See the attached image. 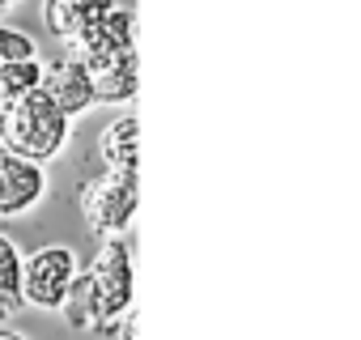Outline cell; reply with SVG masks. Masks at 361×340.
I'll list each match as a JSON object with an SVG mask.
<instances>
[{
  "label": "cell",
  "mask_w": 361,
  "mask_h": 340,
  "mask_svg": "<svg viewBox=\"0 0 361 340\" xmlns=\"http://www.w3.org/2000/svg\"><path fill=\"white\" fill-rule=\"evenodd\" d=\"M68 136H73V119H68L43 90L30 94L26 102H18V107L5 115V149L18 153V157H26V162L47 166L51 157L64 153Z\"/></svg>",
  "instance_id": "1"
},
{
  "label": "cell",
  "mask_w": 361,
  "mask_h": 340,
  "mask_svg": "<svg viewBox=\"0 0 361 340\" xmlns=\"http://www.w3.org/2000/svg\"><path fill=\"white\" fill-rule=\"evenodd\" d=\"M140 209V179L136 170H106L81 188V217L102 238H123Z\"/></svg>",
  "instance_id": "2"
},
{
  "label": "cell",
  "mask_w": 361,
  "mask_h": 340,
  "mask_svg": "<svg viewBox=\"0 0 361 340\" xmlns=\"http://www.w3.org/2000/svg\"><path fill=\"white\" fill-rule=\"evenodd\" d=\"M77 272H81V255L64 243L30 251L22 264V302L35 310H60Z\"/></svg>",
  "instance_id": "3"
},
{
  "label": "cell",
  "mask_w": 361,
  "mask_h": 340,
  "mask_svg": "<svg viewBox=\"0 0 361 340\" xmlns=\"http://www.w3.org/2000/svg\"><path fill=\"white\" fill-rule=\"evenodd\" d=\"M85 272L94 277V289L102 302V327H115L132 310V289H136V264H132L128 238H102Z\"/></svg>",
  "instance_id": "4"
},
{
  "label": "cell",
  "mask_w": 361,
  "mask_h": 340,
  "mask_svg": "<svg viewBox=\"0 0 361 340\" xmlns=\"http://www.w3.org/2000/svg\"><path fill=\"white\" fill-rule=\"evenodd\" d=\"M47 196V170L0 149V217H26Z\"/></svg>",
  "instance_id": "5"
},
{
  "label": "cell",
  "mask_w": 361,
  "mask_h": 340,
  "mask_svg": "<svg viewBox=\"0 0 361 340\" xmlns=\"http://www.w3.org/2000/svg\"><path fill=\"white\" fill-rule=\"evenodd\" d=\"M43 94H47L68 119H77V115H85L90 107H98L94 77H90V68H85L81 60H73V56H60V60H51V64L43 68Z\"/></svg>",
  "instance_id": "6"
},
{
  "label": "cell",
  "mask_w": 361,
  "mask_h": 340,
  "mask_svg": "<svg viewBox=\"0 0 361 340\" xmlns=\"http://www.w3.org/2000/svg\"><path fill=\"white\" fill-rule=\"evenodd\" d=\"M111 5H115V0H47V5H43V26L64 47H73L90 30L102 26V18L111 13Z\"/></svg>",
  "instance_id": "7"
},
{
  "label": "cell",
  "mask_w": 361,
  "mask_h": 340,
  "mask_svg": "<svg viewBox=\"0 0 361 340\" xmlns=\"http://www.w3.org/2000/svg\"><path fill=\"white\" fill-rule=\"evenodd\" d=\"M98 153H102L106 170H136V166H140V119H136L132 111L115 115V119L102 128Z\"/></svg>",
  "instance_id": "8"
},
{
  "label": "cell",
  "mask_w": 361,
  "mask_h": 340,
  "mask_svg": "<svg viewBox=\"0 0 361 340\" xmlns=\"http://www.w3.org/2000/svg\"><path fill=\"white\" fill-rule=\"evenodd\" d=\"M90 77H94V94H98V102L123 107V102H132L136 90H140V60H136V51H123V56L106 60L102 68H94Z\"/></svg>",
  "instance_id": "9"
},
{
  "label": "cell",
  "mask_w": 361,
  "mask_h": 340,
  "mask_svg": "<svg viewBox=\"0 0 361 340\" xmlns=\"http://www.w3.org/2000/svg\"><path fill=\"white\" fill-rule=\"evenodd\" d=\"M60 315H64V323H68V327H77V332H94V327H102V302H98L94 277H90L85 268H81V272H77V281L68 285Z\"/></svg>",
  "instance_id": "10"
},
{
  "label": "cell",
  "mask_w": 361,
  "mask_h": 340,
  "mask_svg": "<svg viewBox=\"0 0 361 340\" xmlns=\"http://www.w3.org/2000/svg\"><path fill=\"white\" fill-rule=\"evenodd\" d=\"M43 60H30V64H0V111H13L18 102H26L30 94L43 90Z\"/></svg>",
  "instance_id": "11"
},
{
  "label": "cell",
  "mask_w": 361,
  "mask_h": 340,
  "mask_svg": "<svg viewBox=\"0 0 361 340\" xmlns=\"http://www.w3.org/2000/svg\"><path fill=\"white\" fill-rule=\"evenodd\" d=\"M22 264L26 255L13 247L9 234H0V323L22 306Z\"/></svg>",
  "instance_id": "12"
},
{
  "label": "cell",
  "mask_w": 361,
  "mask_h": 340,
  "mask_svg": "<svg viewBox=\"0 0 361 340\" xmlns=\"http://www.w3.org/2000/svg\"><path fill=\"white\" fill-rule=\"evenodd\" d=\"M102 39L115 51H136V9L132 5H111V13L102 18Z\"/></svg>",
  "instance_id": "13"
},
{
  "label": "cell",
  "mask_w": 361,
  "mask_h": 340,
  "mask_svg": "<svg viewBox=\"0 0 361 340\" xmlns=\"http://www.w3.org/2000/svg\"><path fill=\"white\" fill-rule=\"evenodd\" d=\"M30 60H39V43L18 26H0V64H30Z\"/></svg>",
  "instance_id": "14"
},
{
  "label": "cell",
  "mask_w": 361,
  "mask_h": 340,
  "mask_svg": "<svg viewBox=\"0 0 361 340\" xmlns=\"http://www.w3.org/2000/svg\"><path fill=\"white\" fill-rule=\"evenodd\" d=\"M119 336H123V340H136V310H128V315H123V327H119Z\"/></svg>",
  "instance_id": "15"
},
{
  "label": "cell",
  "mask_w": 361,
  "mask_h": 340,
  "mask_svg": "<svg viewBox=\"0 0 361 340\" xmlns=\"http://www.w3.org/2000/svg\"><path fill=\"white\" fill-rule=\"evenodd\" d=\"M0 340H26L18 327H9V323H0Z\"/></svg>",
  "instance_id": "16"
}]
</instances>
